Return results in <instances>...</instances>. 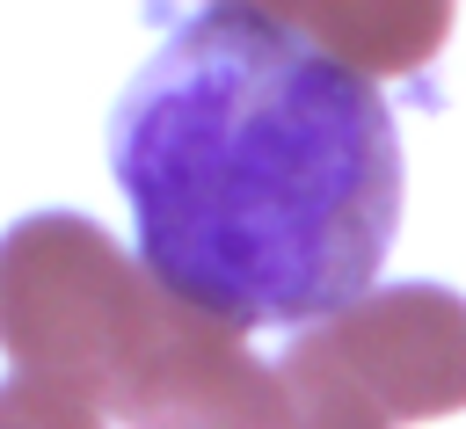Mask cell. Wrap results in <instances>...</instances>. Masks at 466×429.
Wrapping results in <instances>:
<instances>
[{"label": "cell", "mask_w": 466, "mask_h": 429, "mask_svg": "<svg viewBox=\"0 0 466 429\" xmlns=\"http://www.w3.org/2000/svg\"><path fill=\"white\" fill-rule=\"evenodd\" d=\"M386 422H437L466 407V298L444 284H379L299 334Z\"/></svg>", "instance_id": "obj_3"}, {"label": "cell", "mask_w": 466, "mask_h": 429, "mask_svg": "<svg viewBox=\"0 0 466 429\" xmlns=\"http://www.w3.org/2000/svg\"><path fill=\"white\" fill-rule=\"evenodd\" d=\"M167 305L175 291L80 211H29L0 233V349L15 378L66 385L109 414Z\"/></svg>", "instance_id": "obj_2"}, {"label": "cell", "mask_w": 466, "mask_h": 429, "mask_svg": "<svg viewBox=\"0 0 466 429\" xmlns=\"http://www.w3.org/2000/svg\"><path fill=\"white\" fill-rule=\"evenodd\" d=\"M291 29H306L320 51H335L350 73H415L444 36L451 7H284Z\"/></svg>", "instance_id": "obj_5"}, {"label": "cell", "mask_w": 466, "mask_h": 429, "mask_svg": "<svg viewBox=\"0 0 466 429\" xmlns=\"http://www.w3.org/2000/svg\"><path fill=\"white\" fill-rule=\"evenodd\" d=\"M138 262L182 305L320 327L357 305L400 225V138L379 80L284 7H204L131 73L109 116Z\"/></svg>", "instance_id": "obj_1"}, {"label": "cell", "mask_w": 466, "mask_h": 429, "mask_svg": "<svg viewBox=\"0 0 466 429\" xmlns=\"http://www.w3.org/2000/svg\"><path fill=\"white\" fill-rule=\"evenodd\" d=\"M0 429H109V414L87 407V400L66 393V385L7 378V385H0Z\"/></svg>", "instance_id": "obj_7"}, {"label": "cell", "mask_w": 466, "mask_h": 429, "mask_svg": "<svg viewBox=\"0 0 466 429\" xmlns=\"http://www.w3.org/2000/svg\"><path fill=\"white\" fill-rule=\"evenodd\" d=\"M124 429H306L277 364L248 356V334L197 305H167L146 364L109 400Z\"/></svg>", "instance_id": "obj_4"}, {"label": "cell", "mask_w": 466, "mask_h": 429, "mask_svg": "<svg viewBox=\"0 0 466 429\" xmlns=\"http://www.w3.org/2000/svg\"><path fill=\"white\" fill-rule=\"evenodd\" d=\"M277 371H284V385H291V400H299V422L306 429H393L328 356H313L299 334H291V349L277 356Z\"/></svg>", "instance_id": "obj_6"}]
</instances>
